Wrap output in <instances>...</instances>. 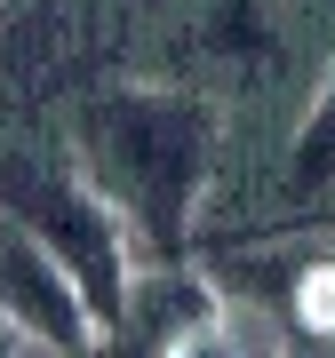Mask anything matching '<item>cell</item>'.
Returning <instances> with one entry per match:
<instances>
[{"label": "cell", "mask_w": 335, "mask_h": 358, "mask_svg": "<svg viewBox=\"0 0 335 358\" xmlns=\"http://www.w3.org/2000/svg\"><path fill=\"white\" fill-rule=\"evenodd\" d=\"M80 176L120 207L136 247L176 263L192 247V215L207 199V167H216V112L176 88H112L80 112L72 128Z\"/></svg>", "instance_id": "6da1fadb"}, {"label": "cell", "mask_w": 335, "mask_h": 358, "mask_svg": "<svg viewBox=\"0 0 335 358\" xmlns=\"http://www.w3.org/2000/svg\"><path fill=\"white\" fill-rule=\"evenodd\" d=\"M0 215H16L72 271L80 294H88V310H96V327H104V343H120L128 287H136V231L120 223V207L88 176H48V167L16 159V167H0Z\"/></svg>", "instance_id": "7a4b0ae2"}, {"label": "cell", "mask_w": 335, "mask_h": 358, "mask_svg": "<svg viewBox=\"0 0 335 358\" xmlns=\"http://www.w3.org/2000/svg\"><path fill=\"white\" fill-rule=\"evenodd\" d=\"M0 334L32 343V350H96L104 343L80 279L16 215H0Z\"/></svg>", "instance_id": "3957f363"}, {"label": "cell", "mask_w": 335, "mask_h": 358, "mask_svg": "<svg viewBox=\"0 0 335 358\" xmlns=\"http://www.w3.org/2000/svg\"><path fill=\"white\" fill-rule=\"evenodd\" d=\"M224 310L232 303L216 294V279L184 271V255H176V263L136 271L120 343H136V350H207V343H224Z\"/></svg>", "instance_id": "277c9868"}, {"label": "cell", "mask_w": 335, "mask_h": 358, "mask_svg": "<svg viewBox=\"0 0 335 358\" xmlns=\"http://www.w3.org/2000/svg\"><path fill=\"white\" fill-rule=\"evenodd\" d=\"M296 183L303 192H327L335 183V72H327L320 103L303 112V128H296Z\"/></svg>", "instance_id": "5b68a950"}]
</instances>
